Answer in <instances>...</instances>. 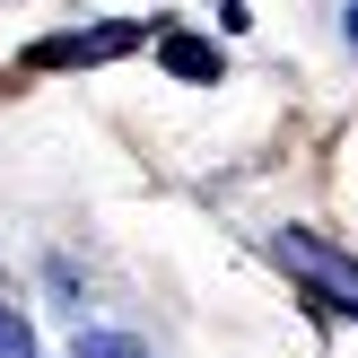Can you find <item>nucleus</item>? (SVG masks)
I'll use <instances>...</instances> for the list:
<instances>
[{"instance_id": "nucleus-1", "label": "nucleus", "mask_w": 358, "mask_h": 358, "mask_svg": "<svg viewBox=\"0 0 358 358\" xmlns=\"http://www.w3.org/2000/svg\"><path fill=\"white\" fill-rule=\"evenodd\" d=\"M280 254H289V271L306 280V289H324V297H332L341 315H358V262H350V254H332V245L315 236V227L280 236Z\"/></svg>"}, {"instance_id": "nucleus-5", "label": "nucleus", "mask_w": 358, "mask_h": 358, "mask_svg": "<svg viewBox=\"0 0 358 358\" xmlns=\"http://www.w3.org/2000/svg\"><path fill=\"white\" fill-rule=\"evenodd\" d=\"M0 358H35V332L17 324V315H0Z\"/></svg>"}, {"instance_id": "nucleus-3", "label": "nucleus", "mask_w": 358, "mask_h": 358, "mask_svg": "<svg viewBox=\"0 0 358 358\" xmlns=\"http://www.w3.org/2000/svg\"><path fill=\"white\" fill-rule=\"evenodd\" d=\"M166 70H184V79H210V44H192V35H166Z\"/></svg>"}, {"instance_id": "nucleus-2", "label": "nucleus", "mask_w": 358, "mask_h": 358, "mask_svg": "<svg viewBox=\"0 0 358 358\" xmlns=\"http://www.w3.org/2000/svg\"><path fill=\"white\" fill-rule=\"evenodd\" d=\"M131 44V27H105V35H62V44H35V70H62V62H105V52Z\"/></svg>"}, {"instance_id": "nucleus-6", "label": "nucleus", "mask_w": 358, "mask_h": 358, "mask_svg": "<svg viewBox=\"0 0 358 358\" xmlns=\"http://www.w3.org/2000/svg\"><path fill=\"white\" fill-rule=\"evenodd\" d=\"M350 35H358V9H350Z\"/></svg>"}, {"instance_id": "nucleus-4", "label": "nucleus", "mask_w": 358, "mask_h": 358, "mask_svg": "<svg viewBox=\"0 0 358 358\" xmlns=\"http://www.w3.org/2000/svg\"><path fill=\"white\" fill-rule=\"evenodd\" d=\"M70 358H149V350H140V341H122V332H87Z\"/></svg>"}]
</instances>
